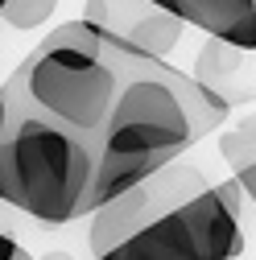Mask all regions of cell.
<instances>
[{
	"label": "cell",
	"instance_id": "ba28073f",
	"mask_svg": "<svg viewBox=\"0 0 256 260\" xmlns=\"http://www.w3.org/2000/svg\"><path fill=\"white\" fill-rule=\"evenodd\" d=\"M219 153L228 157L232 174L244 170V166H252V161H256V112H252L244 124L228 128V133H219Z\"/></svg>",
	"mask_w": 256,
	"mask_h": 260
},
{
	"label": "cell",
	"instance_id": "8992f818",
	"mask_svg": "<svg viewBox=\"0 0 256 260\" xmlns=\"http://www.w3.org/2000/svg\"><path fill=\"white\" fill-rule=\"evenodd\" d=\"M83 21L112 38H124L128 46H137L141 54L162 58V62H170V54L178 50V42L186 34V25L178 17L149 9L145 0H87Z\"/></svg>",
	"mask_w": 256,
	"mask_h": 260
},
{
	"label": "cell",
	"instance_id": "6da1fadb",
	"mask_svg": "<svg viewBox=\"0 0 256 260\" xmlns=\"http://www.w3.org/2000/svg\"><path fill=\"white\" fill-rule=\"evenodd\" d=\"M104 58L120 71V95L95 141V178L83 203V219L141 186L149 174L174 166L195 145L190 120L174 87L162 75V58H149L124 38L104 34Z\"/></svg>",
	"mask_w": 256,
	"mask_h": 260
},
{
	"label": "cell",
	"instance_id": "9c48e42d",
	"mask_svg": "<svg viewBox=\"0 0 256 260\" xmlns=\"http://www.w3.org/2000/svg\"><path fill=\"white\" fill-rule=\"evenodd\" d=\"M54 9H58V0H9L0 21L9 29H42Z\"/></svg>",
	"mask_w": 256,
	"mask_h": 260
},
{
	"label": "cell",
	"instance_id": "30bf717a",
	"mask_svg": "<svg viewBox=\"0 0 256 260\" xmlns=\"http://www.w3.org/2000/svg\"><path fill=\"white\" fill-rule=\"evenodd\" d=\"M232 178H236V186H240V194H244V207L256 211V161H252V166H244V170H236Z\"/></svg>",
	"mask_w": 256,
	"mask_h": 260
},
{
	"label": "cell",
	"instance_id": "4fadbf2b",
	"mask_svg": "<svg viewBox=\"0 0 256 260\" xmlns=\"http://www.w3.org/2000/svg\"><path fill=\"white\" fill-rule=\"evenodd\" d=\"M38 260H75L71 252H46V256H38Z\"/></svg>",
	"mask_w": 256,
	"mask_h": 260
},
{
	"label": "cell",
	"instance_id": "8fae6325",
	"mask_svg": "<svg viewBox=\"0 0 256 260\" xmlns=\"http://www.w3.org/2000/svg\"><path fill=\"white\" fill-rule=\"evenodd\" d=\"M0 260H34V256H29L9 232H0Z\"/></svg>",
	"mask_w": 256,
	"mask_h": 260
},
{
	"label": "cell",
	"instance_id": "7c38bea8",
	"mask_svg": "<svg viewBox=\"0 0 256 260\" xmlns=\"http://www.w3.org/2000/svg\"><path fill=\"white\" fill-rule=\"evenodd\" d=\"M145 5L157 9V13H166V17H178V5H174V0H145ZM178 21H182V17H178Z\"/></svg>",
	"mask_w": 256,
	"mask_h": 260
},
{
	"label": "cell",
	"instance_id": "7a4b0ae2",
	"mask_svg": "<svg viewBox=\"0 0 256 260\" xmlns=\"http://www.w3.org/2000/svg\"><path fill=\"white\" fill-rule=\"evenodd\" d=\"M5 87L25 112L95 145L120 95V71L104 58V29L75 17L54 25L25 62H17Z\"/></svg>",
	"mask_w": 256,
	"mask_h": 260
},
{
	"label": "cell",
	"instance_id": "52a82bcc",
	"mask_svg": "<svg viewBox=\"0 0 256 260\" xmlns=\"http://www.w3.org/2000/svg\"><path fill=\"white\" fill-rule=\"evenodd\" d=\"M182 25L203 29L219 46L256 54V0H174Z\"/></svg>",
	"mask_w": 256,
	"mask_h": 260
},
{
	"label": "cell",
	"instance_id": "5b68a950",
	"mask_svg": "<svg viewBox=\"0 0 256 260\" xmlns=\"http://www.w3.org/2000/svg\"><path fill=\"white\" fill-rule=\"evenodd\" d=\"M211 182L199 166H190V161H174V166L149 174L141 186L124 190L120 199H112L108 207H100L87 227V248L95 260H104L112 248L128 244L133 236H141L145 227H153L157 219H166L174 211H182L186 203H195L199 194H207Z\"/></svg>",
	"mask_w": 256,
	"mask_h": 260
},
{
	"label": "cell",
	"instance_id": "5bb4252c",
	"mask_svg": "<svg viewBox=\"0 0 256 260\" xmlns=\"http://www.w3.org/2000/svg\"><path fill=\"white\" fill-rule=\"evenodd\" d=\"M0 211H5V207H0Z\"/></svg>",
	"mask_w": 256,
	"mask_h": 260
},
{
	"label": "cell",
	"instance_id": "277c9868",
	"mask_svg": "<svg viewBox=\"0 0 256 260\" xmlns=\"http://www.w3.org/2000/svg\"><path fill=\"white\" fill-rule=\"evenodd\" d=\"M236 256H244L240 215L223 207L215 190H207L182 211L145 227L128 244L112 248L104 260H236Z\"/></svg>",
	"mask_w": 256,
	"mask_h": 260
},
{
	"label": "cell",
	"instance_id": "3957f363",
	"mask_svg": "<svg viewBox=\"0 0 256 260\" xmlns=\"http://www.w3.org/2000/svg\"><path fill=\"white\" fill-rule=\"evenodd\" d=\"M95 178V145L17 104L9 137L0 141V207L46 227L83 219Z\"/></svg>",
	"mask_w": 256,
	"mask_h": 260
}]
</instances>
